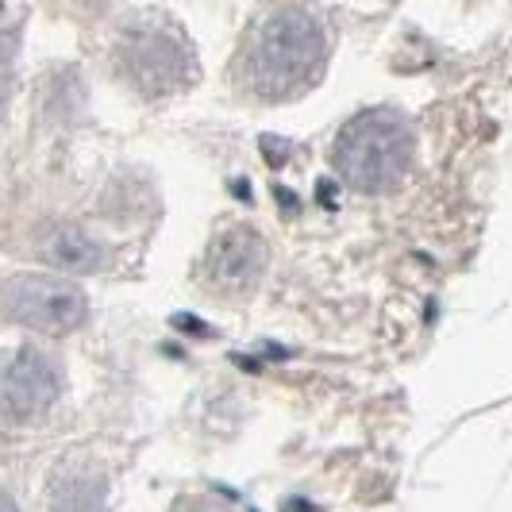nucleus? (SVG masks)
<instances>
[{"label": "nucleus", "instance_id": "obj_9", "mask_svg": "<svg viewBox=\"0 0 512 512\" xmlns=\"http://www.w3.org/2000/svg\"><path fill=\"white\" fill-rule=\"evenodd\" d=\"M0 512H20V505H16L8 493H0Z\"/></svg>", "mask_w": 512, "mask_h": 512}, {"label": "nucleus", "instance_id": "obj_6", "mask_svg": "<svg viewBox=\"0 0 512 512\" xmlns=\"http://www.w3.org/2000/svg\"><path fill=\"white\" fill-rule=\"evenodd\" d=\"M262 266H266L262 239L247 228L224 231V235L212 243V251H208V258H205L208 282L216 285V289H224V293H243V289H251V285L258 282V274H262Z\"/></svg>", "mask_w": 512, "mask_h": 512}, {"label": "nucleus", "instance_id": "obj_1", "mask_svg": "<svg viewBox=\"0 0 512 512\" xmlns=\"http://www.w3.org/2000/svg\"><path fill=\"white\" fill-rule=\"evenodd\" d=\"M328 66L324 27L308 12L282 8L255 27L247 51L239 58L243 85L262 101H289L312 89Z\"/></svg>", "mask_w": 512, "mask_h": 512}, {"label": "nucleus", "instance_id": "obj_5", "mask_svg": "<svg viewBox=\"0 0 512 512\" xmlns=\"http://www.w3.org/2000/svg\"><path fill=\"white\" fill-rule=\"evenodd\" d=\"M58 397V374L39 351H20L0 366V416L4 420H35Z\"/></svg>", "mask_w": 512, "mask_h": 512}, {"label": "nucleus", "instance_id": "obj_8", "mask_svg": "<svg viewBox=\"0 0 512 512\" xmlns=\"http://www.w3.org/2000/svg\"><path fill=\"white\" fill-rule=\"evenodd\" d=\"M12 58H16V35H0V104L12 89Z\"/></svg>", "mask_w": 512, "mask_h": 512}, {"label": "nucleus", "instance_id": "obj_4", "mask_svg": "<svg viewBox=\"0 0 512 512\" xmlns=\"http://www.w3.org/2000/svg\"><path fill=\"white\" fill-rule=\"evenodd\" d=\"M4 308L12 320L35 332H74L85 320V293L70 278H47V274H20L4 289Z\"/></svg>", "mask_w": 512, "mask_h": 512}, {"label": "nucleus", "instance_id": "obj_7", "mask_svg": "<svg viewBox=\"0 0 512 512\" xmlns=\"http://www.w3.org/2000/svg\"><path fill=\"white\" fill-rule=\"evenodd\" d=\"M39 255L47 258L51 266H58V270L89 274V270H97L104 262V247L93 235H85L81 228H74V224H54V228L43 231V239H39Z\"/></svg>", "mask_w": 512, "mask_h": 512}, {"label": "nucleus", "instance_id": "obj_2", "mask_svg": "<svg viewBox=\"0 0 512 512\" xmlns=\"http://www.w3.org/2000/svg\"><path fill=\"white\" fill-rule=\"evenodd\" d=\"M412 166V131L409 124L389 112L370 108L355 116L335 139V170L343 181L359 185L366 193H382L409 174Z\"/></svg>", "mask_w": 512, "mask_h": 512}, {"label": "nucleus", "instance_id": "obj_3", "mask_svg": "<svg viewBox=\"0 0 512 512\" xmlns=\"http://www.w3.org/2000/svg\"><path fill=\"white\" fill-rule=\"evenodd\" d=\"M120 62L131 85L147 97H170L197 74L193 51L178 27H131L120 43Z\"/></svg>", "mask_w": 512, "mask_h": 512}]
</instances>
